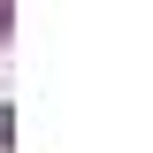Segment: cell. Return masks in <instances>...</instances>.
Instances as JSON below:
<instances>
[{
    "instance_id": "cell-1",
    "label": "cell",
    "mask_w": 153,
    "mask_h": 153,
    "mask_svg": "<svg viewBox=\"0 0 153 153\" xmlns=\"http://www.w3.org/2000/svg\"><path fill=\"white\" fill-rule=\"evenodd\" d=\"M0 38H8V0H0Z\"/></svg>"
}]
</instances>
